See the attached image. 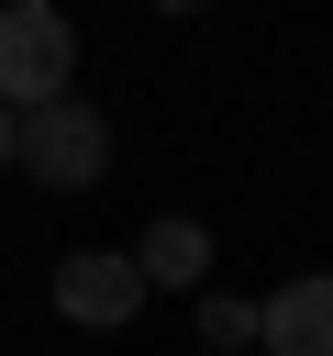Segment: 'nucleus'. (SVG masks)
Listing matches in <instances>:
<instances>
[{
  "mask_svg": "<svg viewBox=\"0 0 333 356\" xmlns=\"http://www.w3.org/2000/svg\"><path fill=\"white\" fill-rule=\"evenodd\" d=\"M255 356H333V267H311V278H289V289L266 300Z\"/></svg>",
  "mask_w": 333,
  "mask_h": 356,
  "instance_id": "nucleus-4",
  "label": "nucleus"
},
{
  "mask_svg": "<svg viewBox=\"0 0 333 356\" xmlns=\"http://www.w3.org/2000/svg\"><path fill=\"white\" fill-rule=\"evenodd\" d=\"M56 312H67V323H89V334H122V323L144 312V267H133V256H111V245H78V256L56 267Z\"/></svg>",
  "mask_w": 333,
  "mask_h": 356,
  "instance_id": "nucleus-3",
  "label": "nucleus"
},
{
  "mask_svg": "<svg viewBox=\"0 0 333 356\" xmlns=\"http://www.w3.org/2000/svg\"><path fill=\"white\" fill-rule=\"evenodd\" d=\"M22 167H33L44 189H100V167H111V122L67 89V100L22 111Z\"/></svg>",
  "mask_w": 333,
  "mask_h": 356,
  "instance_id": "nucleus-2",
  "label": "nucleus"
},
{
  "mask_svg": "<svg viewBox=\"0 0 333 356\" xmlns=\"http://www.w3.org/2000/svg\"><path fill=\"white\" fill-rule=\"evenodd\" d=\"M133 267H144V289H200L211 234H200L189 211H155V222H144V245H133Z\"/></svg>",
  "mask_w": 333,
  "mask_h": 356,
  "instance_id": "nucleus-5",
  "label": "nucleus"
},
{
  "mask_svg": "<svg viewBox=\"0 0 333 356\" xmlns=\"http://www.w3.org/2000/svg\"><path fill=\"white\" fill-rule=\"evenodd\" d=\"M0 167H22V111H0Z\"/></svg>",
  "mask_w": 333,
  "mask_h": 356,
  "instance_id": "nucleus-7",
  "label": "nucleus"
},
{
  "mask_svg": "<svg viewBox=\"0 0 333 356\" xmlns=\"http://www.w3.org/2000/svg\"><path fill=\"white\" fill-rule=\"evenodd\" d=\"M67 78H78V22L56 0H11L0 11V111H44V100H67Z\"/></svg>",
  "mask_w": 333,
  "mask_h": 356,
  "instance_id": "nucleus-1",
  "label": "nucleus"
},
{
  "mask_svg": "<svg viewBox=\"0 0 333 356\" xmlns=\"http://www.w3.org/2000/svg\"><path fill=\"white\" fill-rule=\"evenodd\" d=\"M200 334L211 345H255L266 334V300H200Z\"/></svg>",
  "mask_w": 333,
  "mask_h": 356,
  "instance_id": "nucleus-6",
  "label": "nucleus"
}]
</instances>
